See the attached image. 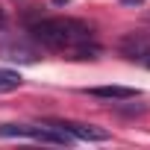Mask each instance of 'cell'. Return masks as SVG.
Instances as JSON below:
<instances>
[{
    "label": "cell",
    "instance_id": "obj_1",
    "mask_svg": "<svg viewBox=\"0 0 150 150\" xmlns=\"http://www.w3.org/2000/svg\"><path fill=\"white\" fill-rule=\"evenodd\" d=\"M30 33L50 50H68L71 59H94L100 53V47L91 44V27L77 18H47L33 24Z\"/></svg>",
    "mask_w": 150,
    "mask_h": 150
},
{
    "label": "cell",
    "instance_id": "obj_2",
    "mask_svg": "<svg viewBox=\"0 0 150 150\" xmlns=\"http://www.w3.org/2000/svg\"><path fill=\"white\" fill-rule=\"evenodd\" d=\"M33 138V141H44V144H71L74 138L62 129H53L47 124L41 127H30V124H0V138Z\"/></svg>",
    "mask_w": 150,
    "mask_h": 150
},
{
    "label": "cell",
    "instance_id": "obj_3",
    "mask_svg": "<svg viewBox=\"0 0 150 150\" xmlns=\"http://www.w3.org/2000/svg\"><path fill=\"white\" fill-rule=\"evenodd\" d=\"M44 124L53 127V129L68 132L74 141H106V138H109L106 129H97V127H91V124H77V121H44Z\"/></svg>",
    "mask_w": 150,
    "mask_h": 150
},
{
    "label": "cell",
    "instance_id": "obj_4",
    "mask_svg": "<svg viewBox=\"0 0 150 150\" xmlns=\"http://www.w3.org/2000/svg\"><path fill=\"white\" fill-rule=\"evenodd\" d=\"M121 53L127 59H147L150 56V35L144 33H129L121 38Z\"/></svg>",
    "mask_w": 150,
    "mask_h": 150
},
{
    "label": "cell",
    "instance_id": "obj_5",
    "mask_svg": "<svg viewBox=\"0 0 150 150\" xmlns=\"http://www.w3.org/2000/svg\"><path fill=\"white\" fill-rule=\"evenodd\" d=\"M0 56L12 59V62H35L38 50H33V47H27L21 41H12V44H0Z\"/></svg>",
    "mask_w": 150,
    "mask_h": 150
},
{
    "label": "cell",
    "instance_id": "obj_6",
    "mask_svg": "<svg viewBox=\"0 0 150 150\" xmlns=\"http://www.w3.org/2000/svg\"><path fill=\"white\" fill-rule=\"evenodd\" d=\"M88 94L100 97V100H132L138 91L127 88V86H97V88H88Z\"/></svg>",
    "mask_w": 150,
    "mask_h": 150
},
{
    "label": "cell",
    "instance_id": "obj_7",
    "mask_svg": "<svg viewBox=\"0 0 150 150\" xmlns=\"http://www.w3.org/2000/svg\"><path fill=\"white\" fill-rule=\"evenodd\" d=\"M21 74L18 71H9V68H0V94H9L15 88H21Z\"/></svg>",
    "mask_w": 150,
    "mask_h": 150
},
{
    "label": "cell",
    "instance_id": "obj_8",
    "mask_svg": "<svg viewBox=\"0 0 150 150\" xmlns=\"http://www.w3.org/2000/svg\"><path fill=\"white\" fill-rule=\"evenodd\" d=\"M121 3H127V6H141L144 0H121Z\"/></svg>",
    "mask_w": 150,
    "mask_h": 150
},
{
    "label": "cell",
    "instance_id": "obj_9",
    "mask_svg": "<svg viewBox=\"0 0 150 150\" xmlns=\"http://www.w3.org/2000/svg\"><path fill=\"white\" fill-rule=\"evenodd\" d=\"M71 0H53V6H68Z\"/></svg>",
    "mask_w": 150,
    "mask_h": 150
},
{
    "label": "cell",
    "instance_id": "obj_10",
    "mask_svg": "<svg viewBox=\"0 0 150 150\" xmlns=\"http://www.w3.org/2000/svg\"><path fill=\"white\" fill-rule=\"evenodd\" d=\"M147 65H150V56H147Z\"/></svg>",
    "mask_w": 150,
    "mask_h": 150
}]
</instances>
